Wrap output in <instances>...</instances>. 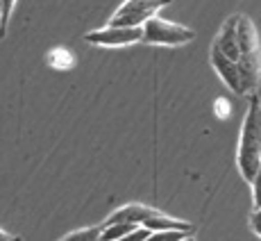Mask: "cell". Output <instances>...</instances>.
<instances>
[{
	"label": "cell",
	"mask_w": 261,
	"mask_h": 241,
	"mask_svg": "<svg viewBox=\"0 0 261 241\" xmlns=\"http://www.w3.org/2000/svg\"><path fill=\"white\" fill-rule=\"evenodd\" d=\"M100 230H102V225H91V228L75 230L59 241H100Z\"/></svg>",
	"instance_id": "cell-12"
},
{
	"label": "cell",
	"mask_w": 261,
	"mask_h": 241,
	"mask_svg": "<svg viewBox=\"0 0 261 241\" xmlns=\"http://www.w3.org/2000/svg\"><path fill=\"white\" fill-rule=\"evenodd\" d=\"M212 66L214 71L223 78V82L227 84L229 89H232L234 93H239V96H243V87H241V73H239V66L237 62H232V59H227L225 55H220L216 48H212Z\"/></svg>",
	"instance_id": "cell-7"
},
{
	"label": "cell",
	"mask_w": 261,
	"mask_h": 241,
	"mask_svg": "<svg viewBox=\"0 0 261 241\" xmlns=\"http://www.w3.org/2000/svg\"><path fill=\"white\" fill-rule=\"evenodd\" d=\"M250 228H252V232L261 234V225H259V209H252V214H250Z\"/></svg>",
	"instance_id": "cell-15"
},
{
	"label": "cell",
	"mask_w": 261,
	"mask_h": 241,
	"mask_svg": "<svg viewBox=\"0 0 261 241\" xmlns=\"http://www.w3.org/2000/svg\"><path fill=\"white\" fill-rule=\"evenodd\" d=\"M145 228L152 232V230H189V232H195L193 223H189V221H182V219H175V216H168V214L164 212H157L152 219L145 221Z\"/></svg>",
	"instance_id": "cell-9"
},
{
	"label": "cell",
	"mask_w": 261,
	"mask_h": 241,
	"mask_svg": "<svg viewBox=\"0 0 261 241\" xmlns=\"http://www.w3.org/2000/svg\"><path fill=\"white\" fill-rule=\"evenodd\" d=\"M237 46L243 57H257L259 55L257 28L245 14H237Z\"/></svg>",
	"instance_id": "cell-6"
},
{
	"label": "cell",
	"mask_w": 261,
	"mask_h": 241,
	"mask_svg": "<svg viewBox=\"0 0 261 241\" xmlns=\"http://www.w3.org/2000/svg\"><path fill=\"white\" fill-rule=\"evenodd\" d=\"M159 209L150 207V205L143 203H127L123 207L114 209L112 214L107 216L105 223H132V225H143L148 219H152Z\"/></svg>",
	"instance_id": "cell-5"
},
{
	"label": "cell",
	"mask_w": 261,
	"mask_h": 241,
	"mask_svg": "<svg viewBox=\"0 0 261 241\" xmlns=\"http://www.w3.org/2000/svg\"><path fill=\"white\" fill-rule=\"evenodd\" d=\"M148 234H150V230L145 228V225H134V228L129 230V232L125 234L120 241H145L148 239Z\"/></svg>",
	"instance_id": "cell-13"
},
{
	"label": "cell",
	"mask_w": 261,
	"mask_h": 241,
	"mask_svg": "<svg viewBox=\"0 0 261 241\" xmlns=\"http://www.w3.org/2000/svg\"><path fill=\"white\" fill-rule=\"evenodd\" d=\"M193 234L195 232H189V230H152L145 241H182Z\"/></svg>",
	"instance_id": "cell-11"
},
{
	"label": "cell",
	"mask_w": 261,
	"mask_h": 241,
	"mask_svg": "<svg viewBox=\"0 0 261 241\" xmlns=\"http://www.w3.org/2000/svg\"><path fill=\"white\" fill-rule=\"evenodd\" d=\"M132 228H134L132 223H102L100 241H120Z\"/></svg>",
	"instance_id": "cell-10"
},
{
	"label": "cell",
	"mask_w": 261,
	"mask_h": 241,
	"mask_svg": "<svg viewBox=\"0 0 261 241\" xmlns=\"http://www.w3.org/2000/svg\"><path fill=\"white\" fill-rule=\"evenodd\" d=\"M141 30H143L141 43H150V46H187L195 39V32L191 28L166 21L159 14L148 18L141 25Z\"/></svg>",
	"instance_id": "cell-2"
},
{
	"label": "cell",
	"mask_w": 261,
	"mask_h": 241,
	"mask_svg": "<svg viewBox=\"0 0 261 241\" xmlns=\"http://www.w3.org/2000/svg\"><path fill=\"white\" fill-rule=\"evenodd\" d=\"M237 164L248 184L259 180L261 171V109H259V93H250L248 112L243 116L239 134V150H237Z\"/></svg>",
	"instance_id": "cell-1"
},
{
	"label": "cell",
	"mask_w": 261,
	"mask_h": 241,
	"mask_svg": "<svg viewBox=\"0 0 261 241\" xmlns=\"http://www.w3.org/2000/svg\"><path fill=\"white\" fill-rule=\"evenodd\" d=\"M173 0H125L114 12L107 25H123V28H141L148 18L157 16Z\"/></svg>",
	"instance_id": "cell-3"
},
{
	"label": "cell",
	"mask_w": 261,
	"mask_h": 241,
	"mask_svg": "<svg viewBox=\"0 0 261 241\" xmlns=\"http://www.w3.org/2000/svg\"><path fill=\"white\" fill-rule=\"evenodd\" d=\"M3 3V21H5V28H7L9 18H12V9L14 5H16V0H0Z\"/></svg>",
	"instance_id": "cell-14"
},
{
	"label": "cell",
	"mask_w": 261,
	"mask_h": 241,
	"mask_svg": "<svg viewBox=\"0 0 261 241\" xmlns=\"http://www.w3.org/2000/svg\"><path fill=\"white\" fill-rule=\"evenodd\" d=\"M141 28H123V25H105L100 30H91L84 34V41L98 48H123L141 43Z\"/></svg>",
	"instance_id": "cell-4"
},
{
	"label": "cell",
	"mask_w": 261,
	"mask_h": 241,
	"mask_svg": "<svg viewBox=\"0 0 261 241\" xmlns=\"http://www.w3.org/2000/svg\"><path fill=\"white\" fill-rule=\"evenodd\" d=\"M182 241H195V234H193V237H187V239H182Z\"/></svg>",
	"instance_id": "cell-18"
},
{
	"label": "cell",
	"mask_w": 261,
	"mask_h": 241,
	"mask_svg": "<svg viewBox=\"0 0 261 241\" xmlns=\"http://www.w3.org/2000/svg\"><path fill=\"white\" fill-rule=\"evenodd\" d=\"M212 48H216L220 55H225V57L232 59V62H237L241 57L239 46H237V16L227 18V21L223 23V28H220V32H218V37H216Z\"/></svg>",
	"instance_id": "cell-8"
},
{
	"label": "cell",
	"mask_w": 261,
	"mask_h": 241,
	"mask_svg": "<svg viewBox=\"0 0 261 241\" xmlns=\"http://www.w3.org/2000/svg\"><path fill=\"white\" fill-rule=\"evenodd\" d=\"M0 241H21V237H12V234H9L7 230L0 228Z\"/></svg>",
	"instance_id": "cell-16"
},
{
	"label": "cell",
	"mask_w": 261,
	"mask_h": 241,
	"mask_svg": "<svg viewBox=\"0 0 261 241\" xmlns=\"http://www.w3.org/2000/svg\"><path fill=\"white\" fill-rule=\"evenodd\" d=\"M5 32H7V28H5V21H3V3H0V39L5 37Z\"/></svg>",
	"instance_id": "cell-17"
}]
</instances>
